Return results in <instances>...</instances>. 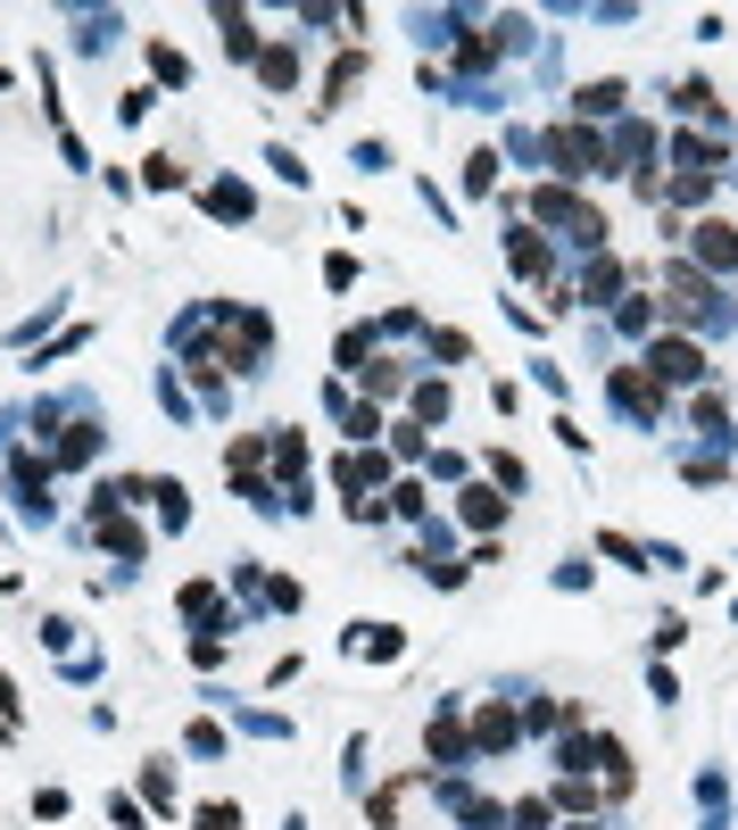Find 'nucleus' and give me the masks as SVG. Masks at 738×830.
<instances>
[{"mask_svg":"<svg viewBox=\"0 0 738 830\" xmlns=\"http://www.w3.org/2000/svg\"><path fill=\"white\" fill-rule=\"evenodd\" d=\"M656 374H664V382H697L706 366H697V349H689V341H664V349H656Z\"/></svg>","mask_w":738,"mask_h":830,"instance_id":"1","label":"nucleus"},{"mask_svg":"<svg viewBox=\"0 0 738 830\" xmlns=\"http://www.w3.org/2000/svg\"><path fill=\"white\" fill-rule=\"evenodd\" d=\"M697 258H706V267H730V258H738L730 224H697Z\"/></svg>","mask_w":738,"mask_h":830,"instance_id":"2","label":"nucleus"},{"mask_svg":"<svg viewBox=\"0 0 738 830\" xmlns=\"http://www.w3.org/2000/svg\"><path fill=\"white\" fill-rule=\"evenodd\" d=\"M614 100H623V83H589L573 109H582V117H614Z\"/></svg>","mask_w":738,"mask_h":830,"instance_id":"3","label":"nucleus"},{"mask_svg":"<svg viewBox=\"0 0 738 830\" xmlns=\"http://www.w3.org/2000/svg\"><path fill=\"white\" fill-rule=\"evenodd\" d=\"M465 516L473 523H498V490H465Z\"/></svg>","mask_w":738,"mask_h":830,"instance_id":"4","label":"nucleus"},{"mask_svg":"<svg viewBox=\"0 0 738 830\" xmlns=\"http://www.w3.org/2000/svg\"><path fill=\"white\" fill-rule=\"evenodd\" d=\"M200 830H233V806H208V814H200Z\"/></svg>","mask_w":738,"mask_h":830,"instance_id":"5","label":"nucleus"}]
</instances>
